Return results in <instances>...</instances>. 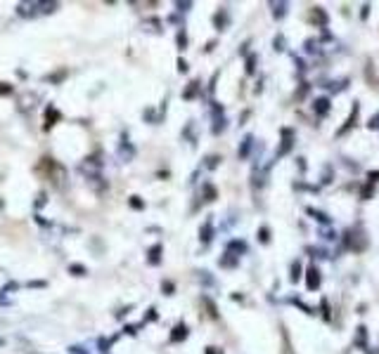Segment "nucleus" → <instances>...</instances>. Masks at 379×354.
Here are the masks:
<instances>
[{"label":"nucleus","mask_w":379,"mask_h":354,"mask_svg":"<svg viewBox=\"0 0 379 354\" xmlns=\"http://www.w3.org/2000/svg\"><path fill=\"white\" fill-rule=\"evenodd\" d=\"M346 248H351L353 253H363L367 248V236L363 229H348L346 232Z\"/></svg>","instance_id":"f257e3e1"},{"label":"nucleus","mask_w":379,"mask_h":354,"mask_svg":"<svg viewBox=\"0 0 379 354\" xmlns=\"http://www.w3.org/2000/svg\"><path fill=\"white\" fill-rule=\"evenodd\" d=\"M306 286H308V291H316V288H320V269L316 267V264L306 269Z\"/></svg>","instance_id":"f03ea898"},{"label":"nucleus","mask_w":379,"mask_h":354,"mask_svg":"<svg viewBox=\"0 0 379 354\" xmlns=\"http://www.w3.org/2000/svg\"><path fill=\"white\" fill-rule=\"evenodd\" d=\"M330 45H332V47H325L328 52L337 50V43H334V40H330ZM306 50L311 52V55H320V52H323V43H320V40H308V43H306Z\"/></svg>","instance_id":"7ed1b4c3"},{"label":"nucleus","mask_w":379,"mask_h":354,"mask_svg":"<svg viewBox=\"0 0 379 354\" xmlns=\"http://www.w3.org/2000/svg\"><path fill=\"white\" fill-rule=\"evenodd\" d=\"M291 142H294V133H291L289 128H284L282 130V146H280V151H277V156H284L289 149H291Z\"/></svg>","instance_id":"20e7f679"},{"label":"nucleus","mask_w":379,"mask_h":354,"mask_svg":"<svg viewBox=\"0 0 379 354\" xmlns=\"http://www.w3.org/2000/svg\"><path fill=\"white\" fill-rule=\"evenodd\" d=\"M271 8H273V17H275V19H282V17L287 15V3H271Z\"/></svg>","instance_id":"39448f33"},{"label":"nucleus","mask_w":379,"mask_h":354,"mask_svg":"<svg viewBox=\"0 0 379 354\" xmlns=\"http://www.w3.org/2000/svg\"><path fill=\"white\" fill-rule=\"evenodd\" d=\"M311 19H313V22L318 19V24H320V26H325V24H328V17H325L323 8H313V12H311Z\"/></svg>","instance_id":"423d86ee"},{"label":"nucleus","mask_w":379,"mask_h":354,"mask_svg":"<svg viewBox=\"0 0 379 354\" xmlns=\"http://www.w3.org/2000/svg\"><path fill=\"white\" fill-rule=\"evenodd\" d=\"M328 104H330L328 99H318V102H316V109H318V114H328V109H330Z\"/></svg>","instance_id":"0eeeda50"},{"label":"nucleus","mask_w":379,"mask_h":354,"mask_svg":"<svg viewBox=\"0 0 379 354\" xmlns=\"http://www.w3.org/2000/svg\"><path fill=\"white\" fill-rule=\"evenodd\" d=\"M185 335H188V328L180 323V326L176 328V333H173V340H180V338H185Z\"/></svg>","instance_id":"6e6552de"},{"label":"nucleus","mask_w":379,"mask_h":354,"mask_svg":"<svg viewBox=\"0 0 379 354\" xmlns=\"http://www.w3.org/2000/svg\"><path fill=\"white\" fill-rule=\"evenodd\" d=\"M252 142H254V137H252V135H249V137L244 140V146H242V151H240V156H242V158H244V156H247V153H249V146H252Z\"/></svg>","instance_id":"1a4fd4ad"},{"label":"nucleus","mask_w":379,"mask_h":354,"mask_svg":"<svg viewBox=\"0 0 379 354\" xmlns=\"http://www.w3.org/2000/svg\"><path fill=\"white\" fill-rule=\"evenodd\" d=\"M299 271H301V267H299V262H296L294 267H291V281H296V279H299V276H301Z\"/></svg>","instance_id":"9d476101"},{"label":"nucleus","mask_w":379,"mask_h":354,"mask_svg":"<svg viewBox=\"0 0 379 354\" xmlns=\"http://www.w3.org/2000/svg\"><path fill=\"white\" fill-rule=\"evenodd\" d=\"M367 126H370V130H379V114L375 118H370V123H367Z\"/></svg>","instance_id":"9b49d317"},{"label":"nucleus","mask_w":379,"mask_h":354,"mask_svg":"<svg viewBox=\"0 0 379 354\" xmlns=\"http://www.w3.org/2000/svg\"><path fill=\"white\" fill-rule=\"evenodd\" d=\"M0 347H3V340H0Z\"/></svg>","instance_id":"f8f14e48"}]
</instances>
